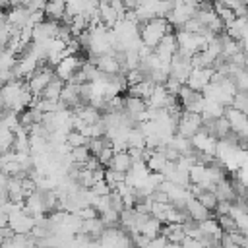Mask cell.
<instances>
[{"instance_id":"obj_14","label":"cell","mask_w":248,"mask_h":248,"mask_svg":"<svg viewBox=\"0 0 248 248\" xmlns=\"http://www.w3.org/2000/svg\"><path fill=\"white\" fill-rule=\"evenodd\" d=\"M165 163H167V159H165L159 151H153V153L147 157L145 167H147V170H149V172H161V169L165 167Z\"/></svg>"},{"instance_id":"obj_18","label":"cell","mask_w":248,"mask_h":248,"mask_svg":"<svg viewBox=\"0 0 248 248\" xmlns=\"http://www.w3.org/2000/svg\"><path fill=\"white\" fill-rule=\"evenodd\" d=\"M89 192H91L93 196H108V194H110V188H108V184H107L105 178H103V180H95V182L91 184Z\"/></svg>"},{"instance_id":"obj_7","label":"cell","mask_w":248,"mask_h":248,"mask_svg":"<svg viewBox=\"0 0 248 248\" xmlns=\"http://www.w3.org/2000/svg\"><path fill=\"white\" fill-rule=\"evenodd\" d=\"M62 85H64V79H60L56 74L48 79V83L45 85V89L39 93L41 99H48V101H56L60 97V91H62Z\"/></svg>"},{"instance_id":"obj_8","label":"cell","mask_w":248,"mask_h":248,"mask_svg":"<svg viewBox=\"0 0 248 248\" xmlns=\"http://www.w3.org/2000/svg\"><path fill=\"white\" fill-rule=\"evenodd\" d=\"M107 167L112 169V170H118V172H128V169L132 167V159H130L126 149L124 151H114Z\"/></svg>"},{"instance_id":"obj_20","label":"cell","mask_w":248,"mask_h":248,"mask_svg":"<svg viewBox=\"0 0 248 248\" xmlns=\"http://www.w3.org/2000/svg\"><path fill=\"white\" fill-rule=\"evenodd\" d=\"M14 234H16V232H14V229H12L10 225H4V227H0V236H2L4 240H10Z\"/></svg>"},{"instance_id":"obj_3","label":"cell","mask_w":248,"mask_h":248,"mask_svg":"<svg viewBox=\"0 0 248 248\" xmlns=\"http://www.w3.org/2000/svg\"><path fill=\"white\" fill-rule=\"evenodd\" d=\"M223 116L227 118L229 126H231V130H232L234 134H238V136H246V130H248V118H246V112H240V110H236V108H232V107L229 105V107H225Z\"/></svg>"},{"instance_id":"obj_13","label":"cell","mask_w":248,"mask_h":248,"mask_svg":"<svg viewBox=\"0 0 248 248\" xmlns=\"http://www.w3.org/2000/svg\"><path fill=\"white\" fill-rule=\"evenodd\" d=\"M196 200H198L205 209H209V211L213 213V209H215V205H217V198H215L213 190H205V188H202L200 194L196 196Z\"/></svg>"},{"instance_id":"obj_2","label":"cell","mask_w":248,"mask_h":248,"mask_svg":"<svg viewBox=\"0 0 248 248\" xmlns=\"http://www.w3.org/2000/svg\"><path fill=\"white\" fill-rule=\"evenodd\" d=\"M200 126H202V114H198V112H186V110H184V112L180 114L178 122H176L174 134H178V136L190 140V138L200 130Z\"/></svg>"},{"instance_id":"obj_11","label":"cell","mask_w":248,"mask_h":248,"mask_svg":"<svg viewBox=\"0 0 248 248\" xmlns=\"http://www.w3.org/2000/svg\"><path fill=\"white\" fill-rule=\"evenodd\" d=\"M161 227H163V223L157 219V217H153V215H149V219L141 225V229H140V232L143 234V236H147L149 240L151 238H155V236H159V232H161Z\"/></svg>"},{"instance_id":"obj_17","label":"cell","mask_w":248,"mask_h":248,"mask_svg":"<svg viewBox=\"0 0 248 248\" xmlns=\"http://www.w3.org/2000/svg\"><path fill=\"white\" fill-rule=\"evenodd\" d=\"M217 225H219V229H221L223 232H231V231L236 229L234 219H232L229 213H227V215H217Z\"/></svg>"},{"instance_id":"obj_19","label":"cell","mask_w":248,"mask_h":248,"mask_svg":"<svg viewBox=\"0 0 248 248\" xmlns=\"http://www.w3.org/2000/svg\"><path fill=\"white\" fill-rule=\"evenodd\" d=\"M229 209H231V202H217L213 213H217V215H227Z\"/></svg>"},{"instance_id":"obj_12","label":"cell","mask_w":248,"mask_h":248,"mask_svg":"<svg viewBox=\"0 0 248 248\" xmlns=\"http://www.w3.org/2000/svg\"><path fill=\"white\" fill-rule=\"evenodd\" d=\"M87 140H89V138L83 136V134L78 132V130H68L66 136H64V143H66L68 147H79V145H85Z\"/></svg>"},{"instance_id":"obj_15","label":"cell","mask_w":248,"mask_h":248,"mask_svg":"<svg viewBox=\"0 0 248 248\" xmlns=\"http://www.w3.org/2000/svg\"><path fill=\"white\" fill-rule=\"evenodd\" d=\"M68 155H70V159L74 161V163H78V165H83L89 157H91V153H89V149H87V145H79V147H70V151H68Z\"/></svg>"},{"instance_id":"obj_16","label":"cell","mask_w":248,"mask_h":248,"mask_svg":"<svg viewBox=\"0 0 248 248\" xmlns=\"http://www.w3.org/2000/svg\"><path fill=\"white\" fill-rule=\"evenodd\" d=\"M231 107L236 108V110H240V112H246L248 110V95H246V91H236L232 95Z\"/></svg>"},{"instance_id":"obj_4","label":"cell","mask_w":248,"mask_h":248,"mask_svg":"<svg viewBox=\"0 0 248 248\" xmlns=\"http://www.w3.org/2000/svg\"><path fill=\"white\" fill-rule=\"evenodd\" d=\"M211 74H213V70H211V68H192L184 83H186L188 87H192L194 91H202V89H203V85H207V83H209Z\"/></svg>"},{"instance_id":"obj_1","label":"cell","mask_w":248,"mask_h":248,"mask_svg":"<svg viewBox=\"0 0 248 248\" xmlns=\"http://www.w3.org/2000/svg\"><path fill=\"white\" fill-rule=\"evenodd\" d=\"M140 27V41L141 45L149 46V48H155L157 43L167 35V33H172V27L170 23L165 19V17H153L145 23H138Z\"/></svg>"},{"instance_id":"obj_9","label":"cell","mask_w":248,"mask_h":248,"mask_svg":"<svg viewBox=\"0 0 248 248\" xmlns=\"http://www.w3.org/2000/svg\"><path fill=\"white\" fill-rule=\"evenodd\" d=\"M64 12H66V2L64 0H46V4L43 8V14L46 16V19H52V21H60Z\"/></svg>"},{"instance_id":"obj_6","label":"cell","mask_w":248,"mask_h":248,"mask_svg":"<svg viewBox=\"0 0 248 248\" xmlns=\"http://www.w3.org/2000/svg\"><path fill=\"white\" fill-rule=\"evenodd\" d=\"M186 213H188V217L194 219V221H203V219H207V217L213 215L209 209H205V207H203L196 198H192V196L186 200Z\"/></svg>"},{"instance_id":"obj_10","label":"cell","mask_w":248,"mask_h":248,"mask_svg":"<svg viewBox=\"0 0 248 248\" xmlns=\"http://www.w3.org/2000/svg\"><path fill=\"white\" fill-rule=\"evenodd\" d=\"M118 19H120L118 14L108 4H99V21H101V25H105L107 29H112Z\"/></svg>"},{"instance_id":"obj_21","label":"cell","mask_w":248,"mask_h":248,"mask_svg":"<svg viewBox=\"0 0 248 248\" xmlns=\"http://www.w3.org/2000/svg\"><path fill=\"white\" fill-rule=\"evenodd\" d=\"M29 248H39V246H29Z\"/></svg>"},{"instance_id":"obj_5","label":"cell","mask_w":248,"mask_h":248,"mask_svg":"<svg viewBox=\"0 0 248 248\" xmlns=\"http://www.w3.org/2000/svg\"><path fill=\"white\" fill-rule=\"evenodd\" d=\"M29 14H31V12H29L25 6H12V8L8 10V14H4V16H6V21H8L14 29H21V27L27 25Z\"/></svg>"}]
</instances>
